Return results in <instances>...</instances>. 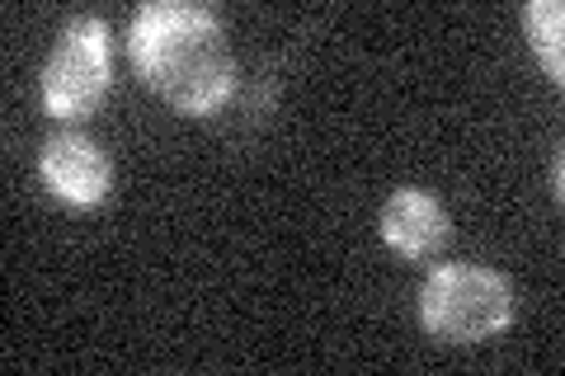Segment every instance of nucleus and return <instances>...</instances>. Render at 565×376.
Here are the masks:
<instances>
[{
    "label": "nucleus",
    "instance_id": "obj_1",
    "mask_svg": "<svg viewBox=\"0 0 565 376\" xmlns=\"http://www.w3.org/2000/svg\"><path fill=\"white\" fill-rule=\"evenodd\" d=\"M128 52L137 76L180 114H212L236 89V57L217 14L184 0H147L132 14Z\"/></svg>",
    "mask_w": 565,
    "mask_h": 376
},
{
    "label": "nucleus",
    "instance_id": "obj_2",
    "mask_svg": "<svg viewBox=\"0 0 565 376\" xmlns=\"http://www.w3.org/2000/svg\"><path fill=\"white\" fill-rule=\"evenodd\" d=\"M419 320L448 344H476L514 320V288L486 264H438L419 288Z\"/></svg>",
    "mask_w": 565,
    "mask_h": 376
},
{
    "label": "nucleus",
    "instance_id": "obj_3",
    "mask_svg": "<svg viewBox=\"0 0 565 376\" xmlns=\"http://www.w3.org/2000/svg\"><path fill=\"white\" fill-rule=\"evenodd\" d=\"M109 89V39L95 14L71 20L43 66V99L57 118H85Z\"/></svg>",
    "mask_w": 565,
    "mask_h": 376
},
{
    "label": "nucleus",
    "instance_id": "obj_4",
    "mask_svg": "<svg viewBox=\"0 0 565 376\" xmlns=\"http://www.w3.org/2000/svg\"><path fill=\"white\" fill-rule=\"evenodd\" d=\"M39 170L47 179V189L57 198L76 203V207H95L104 193H109V155H104L90 137H57L43 147V160Z\"/></svg>",
    "mask_w": 565,
    "mask_h": 376
},
{
    "label": "nucleus",
    "instance_id": "obj_5",
    "mask_svg": "<svg viewBox=\"0 0 565 376\" xmlns=\"http://www.w3.org/2000/svg\"><path fill=\"white\" fill-rule=\"evenodd\" d=\"M382 240L411 259L434 255V249L448 240L444 203L429 198V193H419V189H396L382 207Z\"/></svg>",
    "mask_w": 565,
    "mask_h": 376
},
{
    "label": "nucleus",
    "instance_id": "obj_6",
    "mask_svg": "<svg viewBox=\"0 0 565 376\" xmlns=\"http://www.w3.org/2000/svg\"><path fill=\"white\" fill-rule=\"evenodd\" d=\"M523 24H527V39H533L542 66L552 71V80L565 76V6L561 0H533L523 10Z\"/></svg>",
    "mask_w": 565,
    "mask_h": 376
}]
</instances>
